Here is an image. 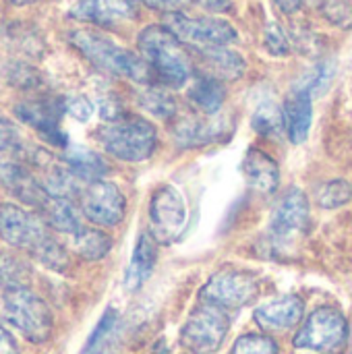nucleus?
Instances as JSON below:
<instances>
[{"label": "nucleus", "instance_id": "obj_1", "mask_svg": "<svg viewBox=\"0 0 352 354\" xmlns=\"http://www.w3.org/2000/svg\"><path fill=\"white\" fill-rule=\"evenodd\" d=\"M141 58L147 62L151 77L164 87H180L191 77V60L183 41L162 25H149L137 39Z\"/></svg>", "mask_w": 352, "mask_h": 354}, {"label": "nucleus", "instance_id": "obj_2", "mask_svg": "<svg viewBox=\"0 0 352 354\" xmlns=\"http://www.w3.org/2000/svg\"><path fill=\"white\" fill-rule=\"evenodd\" d=\"M68 41L100 71L127 77L137 83H149L154 79L147 62L141 56L118 46L116 41H112L110 37L102 33L79 29V31H71Z\"/></svg>", "mask_w": 352, "mask_h": 354}, {"label": "nucleus", "instance_id": "obj_3", "mask_svg": "<svg viewBox=\"0 0 352 354\" xmlns=\"http://www.w3.org/2000/svg\"><path fill=\"white\" fill-rule=\"evenodd\" d=\"M98 141L116 160L122 162H143L151 158L158 143L156 127L137 116H124L120 120L108 122L98 131Z\"/></svg>", "mask_w": 352, "mask_h": 354}, {"label": "nucleus", "instance_id": "obj_4", "mask_svg": "<svg viewBox=\"0 0 352 354\" xmlns=\"http://www.w3.org/2000/svg\"><path fill=\"white\" fill-rule=\"evenodd\" d=\"M0 313L33 344H44L52 334L54 322L50 307L27 286L4 290L0 297Z\"/></svg>", "mask_w": 352, "mask_h": 354}, {"label": "nucleus", "instance_id": "obj_5", "mask_svg": "<svg viewBox=\"0 0 352 354\" xmlns=\"http://www.w3.org/2000/svg\"><path fill=\"white\" fill-rule=\"evenodd\" d=\"M228 330L230 317L226 309L203 301L185 322L180 330V342L191 353L210 354L222 346L228 336Z\"/></svg>", "mask_w": 352, "mask_h": 354}, {"label": "nucleus", "instance_id": "obj_6", "mask_svg": "<svg viewBox=\"0 0 352 354\" xmlns=\"http://www.w3.org/2000/svg\"><path fill=\"white\" fill-rule=\"evenodd\" d=\"M346 338L349 326L344 315L334 307H319L297 332L295 346L311 353H338L346 344Z\"/></svg>", "mask_w": 352, "mask_h": 354}, {"label": "nucleus", "instance_id": "obj_7", "mask_svg": "<svg viewBox=\"0 0 352 354\" xmlns=\"http://www.w3.org/2000/svg\"><path fill=\"white\" fill-rule=\"evenodd\" d=\"M189 209L180 191L172 185H162L149 201V234L160 245H172L185 232Z\"/></svg>", "mask_w": 352, "mask_h": 354}, {"label": "nucleus", "instance_id": "obj_8", "mask_svg": "<svg viewBox=\"0 0 352 354\" xmlns=\"http://www.w3.org/2000/svg\"><path fill=\"white\" fill-rule=\"evenodd\" d=\"M309 230V201L303 191L290 189L274 207L270 236L278 249H288Z\"/></svg>", "mask_w": 352, "mask_h": 354}, {"label": "nucleus", "instance_id": "obj_9", "mask_svg": "<svg viewBox=\"0 0 352 354\" xmlns=\"http://www.w3.org/2000/svg\"><path fill=\"white\" fill-rule=\"evenodd\" d=\"M166 27L183 44H191L197 50L226 46L237 39V29L222 19H210V17L193 19L183 12H168Z\"/></svg>", "mask_w": 352, "mask_h": 354}, {"label": "nucleus", "instance_id": "obj_10", "mask_svg": "<svg viewBox=\"0 0 352 354\" xmlns=\"http://www.w3.org/2000/svg\"><path fill=\"white\" fill-rule=\"evenodd\" d=\"M259 295V282L253 274L243 270H220L201 288V299L205 303L218 305L222 309H239L249 305Z\"/></svg>", "mask_w": 352, "mask_h": 354}, {"label": "nucleus", "instance_id": "obj_11", "mask_svg": "<svg viewBox=\"0 0 352 354\" xmlns=\"http://www.w3.org/2000/svg\"><path fill=\"white\" fill-rule=\"evenodd\" d=\"M79 205L89 222L106 228L120 224L127 212V199L122 191L108 180L87 183L79 195Z\"/></svg>", "mask_w": 352, "mask_h": 354}, {"label": "nucleus", "instance_id": "obj_12", "mask_svg": "<svg viewBox=\"0 0 352 354\" xmlns=\"http://www.w3.org/2000/svg\"><path fill=\"white\" fill-rule=\"evenodd\" d=\"M48 224L41 216H35L21 205L0 203V239L15 247L33 251L50 232Z\"/></svg>", "mask_w": 352, "mask_h": 354}, {"label": "nucleus", "instance_id": "obj_13", "mask_svg": "<svg viewBox=\"0 0 352 354\" xmlns=\"http://www.w3.org/2000/svg\"><path fill=\"white\" fill-rule=\"evenodd\" d=\"M64 110H66V104L58 97H37V100L21 102L15 108V114L25 124L35 129L46 141H50L52 145L64 147L66 137L60 129V116Z\"/></svg>", "mask_w": 352, "mask_h": 354}, {"label": "nucleus", "instance_id": "obj_14", "mask_svg": "<svg viewBox=\"0 0 352 354\" xmlns=\"http://www.w3.org/2000/svg\"><path fill=\"white\" fill-rule=\"evenodd\" d=\"M135 0H79L73 4L68 15L79 21H89L95 25H116L122 19L135 17Z\"/></svg>", "mask_w": 352, "mask_h": 354}, {"label": "nucleus", "instance_id": "obj_15", "mask_svg": "<svg viewBox=\"0 0 352 354\" xmlns=\"http://www.w3.org/2000/svg\"><path fill=\"white\" fill-rule=\"evenodd\" d=\"M303 311H305L303 301L295 295H288V297H280L259 307L255 311V322L263 330L282 332V330H290L299 326L303 319Z\"/></svg>", "mask_w": 352, "mask_h": 354}, {"label": "nucleus", "instance_id": "obj_16", "mask_svg": "<svg viewBox=\"0 0 352 354\" xmlns=\"http://www.w3.org/2000/svg\"><path fill=\"white\" fill-rule=\"evenodd\" d=\"M284 124L286 135L293 143H303L309 137L311 120H313V95L303 87H293L284 106Z\"/></svg>", "mask_w": 352, "mask_h": 354}, {"label": "nucleus", "instance_id": "obj_17", "mask_svg": "<svg viewBox=\"0 0 352 354\" xmlns=\"http://www.w3.org/2000/svg\"><path fill=\"white\" fill-rule=\"evenodd\" d=\"M243 174L249 187L261 193H274L280 185V168L272 156L257 147H249L243 158Z\"/></svg>", "mask_w": 352, "mask_h": 354}, {"label": "nucleus", "instance_id": "obj_18", "mask_svg": "<svg viewBox=\"0 0 352 354\" xmlns=\"http://www.w3.org/2000/svg\"><path fill=\"white\" fill-rule=\"evenodd\" d=\"M156 259H158V249H156L154 236L149 232H141L137 239L133 257H131V266H129L127 276H124L127 290L135 292L149 280L154 266H156Z\"/></svg>", "mask_w": 352, "mask_h": 354}, {"label": "nucleus", "instance_id": "obj_19", "mask_svg": "<svg viewBox=\"0 0 352 354\" xmlns=\"http://www.w3.org/2000/svg\"><path fill=\"white\" fill-rule=\"evenodd\" d=\"M201 60L207 68V77L214 79H239L245 73V60L241 54L226 50L224 46L218 48H201Z\"/></svg>", "mask_w": 352, "mask_h": 354}, {"label": "nucleus", "instance_id": "obj_20", "mask_svg": "<svg viewBox=\"0 0 352 354\" xmlns=\"http://www.w3.org/2000/svg\"><path fill=\"white\" fill-rule=\"evenodd\" d=\"M64 164L71 168V172L81 180V183H95L102 180V176L108 172V164L104 158L91 149L85 147H73L64 156Z\"/></svg>", "mask_w": 352, "mask_h": 354}, {"label": "nucleus", "instance_id": "obj_21", "mask_svg": "<svg viewBox=\"0 0 352 354\" xmlns=\"http://www.w3.org/2000/svg\"><path fill=\"white\" fill-rule=\"evenodd\" d=\"M39 214L46 220V224L50 228H54L56 232H64V234L75 236L83 228L79 224L77 214H75L73 201H68V199H58V197H52L50 195L48 203L44 205V209Z\"/></svg>", "mask_w": 352, "mask_h": 354}, {"label": "nucleus", "instance_id": "obj_22", "mask_svg": "<svg viewBox=\"0 0 352 354\" xmlns=\"http://www.w3.org/2000/svg\"><path fill=\"white\" fill-rule=\"evenodd\" d=\"M189 100L205 114H214L222 108L224 100H226V89L222 85L220 79L214 77H199L195 81V85L189 89Z\"/></svg>", "mask_w": 352, "mask_h": 354}, {"label": "nucleus", "instance_id": "obj_23", "mask_svg": "<svg viewBox=\"0 0 352 354\" xmlns=\"http://www.w3.org/2000/svg\"><path fill=\"white\" fill-rule=\"evenodd\" d=\"M73 249L79 257H83L87 261H98L110 253L112 239L98 228H81L73 236Z\"/></svg>", "mask_w": 352, "mask_h": 354}, {"label": "nucleus", "instance_id": "obj_24", "mask_svg": "<svg viewBox=\"0 0 352 354\" xmlns=\"http://www.w3.org/2000/svg\"><path fill=\"white\" fill-rule=\"evenodd\" d=\"M31 253V257L35 259V261H39L41 266H46V268H50V270H54V272H64L68 266H71V257H68V253H66V249L52 236V234H48L33 251H29Z\"/></svg>", "mask_w": 352, "mask_h": 354}, {"label": "nucleus", "instance_id": "obj_25", "mask_svg": "<svg viewBox=\"0 0 352 354\" xmlns=\"http://www.w3.org/2000/svg\"><path fill=\"white\" fill-rule=\"evenodd\" d=\"M253 129L259 135H268V137H278V135L286 133L284 110L272 102L261 104L253 114Z\"/></svg>", "mask_w": 352, "mask_h": 354}, {"label": "nucleus", "instance_id": "obj_26", "mask_svg": "<svg viewBox=\"0 0 352 354\" xmlns=\"http://www.w3.org/2000/svg\"><path fill=\"white\" fill-rule=\"evenodd\" d=\"M27 280H29V268L25 266V261H21L19 257L10 253H2L0 255V286L4 290L21 288V286H27Z\"/></svg>", "mask_w": 352, "mask_h": 354}, {"label": "nucleus", "instance_id": "obj_27", "mask_svg": "<svg viewBox=\"0 0 352 354\" xmlns=\"http://www.w3.org/2000/svg\"><path fill=\"white\" fill-rule=\"evenodd\" d=\"M216 135V129L203 120H195V118H187V120H180L176 127H174V137L178 139L180 145L189 147V145H199V143H205L210 141L212 137Z\"/></svg>", "mask_w": 352, "mask_h": 354}, {"label": "nucleus", "instance_id": "obj_28", "mask_svg": "<svg viewBox=\"0 0 352 354\" xmlns=\"http://www.w3.org/2000/svg\"><path fill=\"white\" fill-rule=\"evenodd\" d=\"M315 199L322 207L334 209L352 199V187L346 180H328L315 189Z\"/></svg>", "mask_w": 352, "mask_h": 354}, {"label": "nucleus", "instance_id": "obj_29", "mask_svg": "<svg viewBox=\"0 0 352 354\" xmlns=\"http://www.w3.org/2000/svg\"><path fill=\"white\" fill-rule=\"evenodd\" d=\"M141 104L147 112H151L158 118H172L176 114V102L174 97L162 89V87H149L141 93Z\"/></svg>", "mask_w": 352, "mask_h": 354}, {"label": "nucleus", "instance_id": "obj_30", "mask_svg": "<svg viewBox=\"0 0 352 354\" xmlns=\"http://www.w3.org/2000/svg\"><path fill=\"white\" fill-rule=\"evenodd\" d=\"M334 73H336V66L332 60H322L319 64H315L299 83L297 87H303L307 89L311 95H319L328 89L330 81L334 79Z\"/></svg>", "mask_w": 352, "mask_h": 354}, {"label": "nucleus", "instance_id": "obj_31", "mask_svg": "<svg viewBox=\"0 0 352 354\" xmlns=\"http://www.w3.org/2000/svg\"><path fill=\"white\" fill-rule=\"evenodd\" d=\"M232 354H278V344L266 334H245L234 342Z\"/></svg>", "mask_w": 352, "mask_h": 354}, {"label": "nucleus", "instance_id": "obj_32", "mask_svg": "<svg viewBox=\"0 0 352 354\" xmlns=\"http://www.w3.org/2000/svg\"><path fill=\"white\" fill-rule=\"evenodd\" d=\"M336 25H351L352 8L346 0H305Z\"/></svg>", "mask_w": 352, "mask_h": 354}, {"label": "nucleus", "instance_id": "obj_33", "mask_svg": "<svg viewBox=\"0 0 352 354\" xmlns=\"http://www.w3.org/2000/svg\"><path fill=\"white\" fill-rule=\"evenodd\" d=\"M114 324H116V311H114V309H108V311L102 315V319H100L98 328L93 330V334L89 336V340H87V346H85L83 354L98 353V348L102 346V342H104V340L108 338V334L112 332Z\"/></svg>", "mask_w": 352, "mask_h": 354}, {"label": "nucleus", "instance_id": "obj_34", "mask_svg": "<svg viewBox=\"0 0 352 354\" xmlns=\"http://www.w3.org/2000/svg\"><path fill=\"white\" fill-rule=\"evenodd\" d=\"M263 41H266V48H268L274 56H286V54L290 52V41H288L284 29H282L278 23H270V25L266 27Z\"/></svg>", "mask_w": 352, "mask_h": 354}, {"label": "nucleus", "instance_id": "obj_35", "mask_svg": "<svg viewBox=\"0 0 352 354\" xmlns=\"http://www.w3.org/2000/svg\"><path fill=\"white\" fill-rule=\"evenodd\" d=\"M0 151H8V153H27L23 147V141L19 137V133L15 131V127L0 114Z\"/></svg>", "mask_w": 352, "mask_h": 354}, {"label": "nucleus", "instance_id": "obj_36", "mask_svg": "<svg viewBox=\"0 0 352 354\" xmlns=\"http://www.w3.org/2000/svg\"><path fill=\"white\" fill-rule=\"evenodd\" d=\"M66 112L73 118H77L79 122H87L93 114V104L85 95H77V97H71L66 102Z\"/></svg>", "mask_w": 352, "mask_h": 354}, {"label": "nucleus", "instance_id": "obj_37", "mask_svg": "<svg viewBox=\"0 0 352 354\" xmlns=\"http://www.w3.org/2000/svg\"><path fill=\"white\" fill-rule=\"evenodd\" d=\"M8 79H10L15 85H21V87H35V85L39 83L37 73H35L33 68L25 66V64H17V66H12V75H10Z\"/></svg>", "mask_w": 352, "mask_h": 354}, {"label": "nucleus", "instance_id": "obj_38", "mask_svg": "<svg viewBox=\"0 0 352 354\" xmlns=\"http://www.w3.org/2000/svg\"><path fill=\"white\" fill-rule=\"evenodd\" d=\"M0 354H19V346L15 338L0 326Z\"/></svg>", "mask_w": 352, "mask_h": 354}, {"label": "nucleus", "instance_id": "obj_39", "mask_svg": "<svg viewBox=\"0 0 352 354\" xmlns=\"http://www.w3.org/2000/svg\"><path fill=\"white\" fill-rule=\"evenodd\" d=\"M143 2L151 8H158V10H172L178 4H183V0H143Z\"/></svg>", "mask_w": 352, "mask_h": 354}, {"label": "nucleus", "instance_id": "obj_40", "mask_svg": "<svg viewBox=\"0 0 352 354\" xmlns=\"http://www.w3.org/2000/svg\"><path fill=\"white\" fill-rule=\"evenodd\" d=\"M274 2L282 12H295V10H299L303 0H274Z\"/></svg>", "mask_w": 352, "mask_h": 354}, {"label": "nucleus", "instance_id": "obj_41", "mask_svg": "<svg viewBox=\"0 0 352 354\" xmlns=\"http://www.w3.org/2000/svg\"><path fill=\"white\" fill-rule=\"evenodd\" d=\"M207 6L214 10H224L228 8V0H207Z\"/></svg>", "mask_w": 352, "mask_h": 354}, {"label": "nucleus", "instance_id": "obj_42", "mask_svg": "<svg viewBox=\"0 0 352 354\" xmlns=\"http://www.w3.org/2000/svg\"><path fill=\"white\" fill-rule=\"evenodd\" d=\"M154 354H168V351L164 348V340H160V342L156 344V348H154Z\"/></svg>", "mask_w": 352, "mask_h": 354}, {"label": "nucleus", "instance_id": "obj_43", "mask_svg": "<svg viewBox=\"0 0 352 354\" xmlns=\"http://www.w3.org/2000/svg\"><path fill=\"white\" fill-rule=\"evenodd\" d=\"M15 6H25V4H31V2H37V0H10Z\"/></svg>", "mask_w": 352, "mask_h": 354}]
</instances>
